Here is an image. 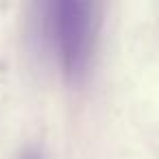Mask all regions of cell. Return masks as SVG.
<instances>
[{"label":"cell","instance_id":"cell-2","mask_svg":"<svg viewBox=\"0 0 159 159\" xmlns=\"http://www.w3.org/2000/svg\"><path fill=\"white\" fill-rule=\"evenodd\" d=\"M20 159H44V157H42V152H39V150H35V148H29V150H26V152H24Z\"/></svg>","mask_w":159,"mask_h":159},{"label":"cell","instance_id":"cell-1","mask_svg":"<svg viewBox=\"0 0 159 159\" xmlns=\"http://www.w3.org/2000/svg\"><path fill=\"white\" fill-rule=\"evenodd\" d=\"M42 24L63 74L70 81H81L92 63L96 16L92 2L55 0L42 7Z\"/></svg>","mask_w":159,"mask_h":159}]
</instances>
